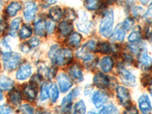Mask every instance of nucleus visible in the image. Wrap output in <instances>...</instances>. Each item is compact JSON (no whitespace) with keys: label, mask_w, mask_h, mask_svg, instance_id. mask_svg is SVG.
Segmentation results:
<instances>
[{"label":"nucleus","mask_w":152,"mask_h":114,"mask_svg":"<svg viewBox=\"0 0 152 114\" xmlns=\"http://www.w3.org/2000/svg\"><path fill=\"white\" fill-rule=\"evenodd\" d=\"M114 24V12L113 9H107L104 12L102 18L99 23V32L104 37L111 36Z\"/></svg>","instance_id":"f257e3e1"},{"label":"nucleus","mask_w":152,"mask_h":114,"mask_svg":"<svg viewBox=\"0 0 152 114\" xmlns=\"http://www.w3.org/2000/svg\"><path fill=\"white\" fill-rule=\"evenodd\" d=\"M21 60V55L18 53L5 52L2 54V62L4 69L8 72H12L19 66Z\"/></svg>","instance_id":"f03ea898"},{"label":"nucleus","mask_w":152,"mask_h":114,"mask_svg":"<svg viewBox=\"0 0 152 114\" xmlns=\"http://www.w3.org/2000/svg\"><path fill=\"white\" fill-rule=\"evenodd\" d=\"M76 25H77L78 31H81V33L88 34L91 30L93 22L86 12H80L79 15H78V20L76 23Z\"/></svg>","instance_id":"7ed1b4c3"},{"label":"nucleus","mask_w":152,"mask_h":114,"mask_svg":"<svg viewBox=\"0 0 152 114\" xmlns=\"http://www.w3.org/2000/svg\"><path fill=\"white\" fill-rule=\"evenodd\" d=\"M119 78L125 85L129 87H134L136 85V77L135 75L127 70L123 66H119L118 68Z\"/></svg>","instance_id":"20e7f679"},{"label":"nucleus","mask_w":152,"mask_h":114,"mask_svg":"<svg viewBox=\"0 0 152 114\" xmlns=\"http://www.w3.org/2000/svg\"><path fill=\"white\" fill-rule=\"evenodd\" d=\"M38 11V6L37 3L33 1H28L24 3L23 16L27 22L34 21L36 18Z\"/></svg>","instance_id":"39448f33"},{"label":"nucleus","mask_w":152,"mask_h":114,"mask_svg":"<svg viewBox=\"0 0 152 114\" xmlns=\"http://www.w3.org/2000/svg\"><path fill=\"white\" fill-rule=\"evenodd\" d=\"M116 97L119 100V104L123 107H128L131 103L130 93L126 88L123 86H117L116 89Z\"/></svg>","instance_id":"423d86ee"},{"label":"nucleus","mask_w":152,"mask_h":114,"mask_svg":"<svg viewBox=\"0 0 152 114\" xmlns=\"http://www.w3.org/2000/svg\"><path fill=\"white\" fill-rule=\"evenodd\" d=\"M72 59V53L69 49H59V52L56 56V64L59 66H65L70 62Z\"/></svg>","instance_id":"0eeeda50"},{"label":"nucleus","mask_w":152,"mask_h":114,"mask_svg":"<svg viewBox=\"0 0 152 114\" xmlns=\"http://www.w3.org/2000/svg\"><path fill=\"white\" fill-rule=\"evenodd\" d=\"M79 94V90L78 88H75L72 91L69 92L64 98L62 99L61 103V109L63 112H69L72 109V104L73 99L76 98Z\"/></svg>","instance_id":"6e6552de"},{"label":"nucleus","mask_w":152,"mask_h":114,"mask_svg":"<svg viewBox=\"0 0 152 114\" xmlns=\"http://www.w3.org/2000/svg\"><path fill=\"white\" fill-rule=\"evenodd\" d=\"M56 81L59 85V89L62 93L69 91V90H70V88L72 87L73 83L71 78L65 73H60L58 75Z\"/></svg>","instance_id":"1a4fd4ad"},{"label":"nucleus","mask_w":152,"mask_h":114,"mask_svg":"<svg viewBox=\"0 0 152 114\" xmlns=\"http://www.w3.org/2000/svg\"><path fill=\"white\" fill-rule=\"evenodd\" d=\"M138 105L139 110L142 113H149L152 111L151 102L148 94L141 95L138 100Z\"/></svg>","instance_id":"9d476101"},{"label":"nucleus","mask_w":152,"mask_h":114,"mask_svg":"<svg viewBox=\"0 0 152 114\" xmlns=\"http://www.w3.org/2000/svg\"><path fill=\"white\" fill-rule=\"evenodd\" d=\"M109 99V96L101 91H97L92 94L91 100L96 108H100L104 106Z\"/></svg>","instance_id":"9b49d317"},{"label":"nucleus","mask_w":152,"mask_h":114,"mask_svg":"<svg viewBox=\"0 0 152 114\" xmlns=\"http://www.w3.org/2000/svg\"><path fill=\"white\" fill-rule=\"evenodd\" d=\"M32 74V67L29 63L21 65L16 72V78L18 81H24L28 79Z\"/></svg>","instance_id":"f8f14e48"},{"label":"nucleus","mask_w":152,"mask_h":114,"mask_svg":"<svg viewBox=\"0 0 152 114\" xmlns=\"http://www.w3.org/2000/svg\"><path fill=\"white\" fill-rule=\"evenodd\" d=\"M93 84L100 89H105L110 84V79L109 77L103 73H97L93 78Z\"/></svg>","instance_id":"ddd939ff"},{"label":"nucleus","mask_w":152,"mask_h":114,"mask_svg":"<svg viewBox=\"0 0 152 114\" xmlns=\"http://www.w3.org/2000/svg\"><path fill=\"white\" fill-rule=\"evenodd\" d=\"M138 65L142 69H148L152 65V59L146 50H142L139 53L138 56Z\"/></svg>","instance_id":"4468645a"},{"label":"nucleus","mask_w":152,"mask_h":114,"mask_svg":"<svg viewBox=\"0 0 152 114\" xmlns=\"http://www.w3.org/2000/svg\"><path fill=\"white\" fill-rule=\"evenodd\" d=\"M22 9V5L21 2L18 1H13L10 2L5 8V14L7 15L8 17L13 18L16 16V15Z\"/></svg>","instance_id":"2eb2a0df"},{"label":"nucleus","mask_w":152,"mask_h":114,"mask_svg":"<svg viewBox=\"0 0 152 114\" xmlns=\"http://www.w3.org/2000/svg\"><path fill=\"white\" fill-rule=\"evenodd\" d=\"M69 75H70V77H71V78L73 81H76L78 83L83 81V74H82L81 67L78 65L76 64L71 66L69 70Z\"/></svg>","instance_id":"dca6fc26"},{"label":"nucleus","mask_w":152,"mask_h":114,"mask_svg":"<svg viewBox=\"0 0 152 114\" xmlns=\"http://www.w3.org/2000/svg\"><path fill=\"white\" fill-rule=\"evenodd\" d=\"M58 30H59V34L62 37L68 36L69 34H70V33L73 30L72 23L70 21H62L58 25Z\"/></svg>","instance_id":"f3484780"},{"label":"nucleus","mask_w":152,"mask_h":114,"mask_svg":"<svg viewBox=\"0 0 152 114\" xmlns=\"http://www.w3.org/2000/svg\"><path fill=\"white\" fill-rule=\"evenodd\" d=\"M113 60L110 56L103 57L100 62V69L105 73L110 72L113 68Z\"/></svg>","instance_id":"a211bd4d"},{"label":"nucleus","mask_w":152,"mask_h":114,"mask_svg":"<svg viewBox=\"0 0 152 114\" xmlns=\"http://www.w3.org/2000/svg\"><path fill=\"white\" fill-rule=\"evenodd\" d=\"M142 37V29L139 25H136L132 29L131 33L128 37V40L130 43H138Z\"/></svg>","instance_id":"6ab92c4d"},{"label":"nucleus","mask_w":152,"mask_h":114,"mask_svg":"<svg viewBox=\"0 0 152 114\" xmlns=\"http://www.w3.org/2000/svg\"><path fill=\"white\" fill-rule=\"evenodd\" d=\"M102 0H85L84 6L88 11H97L102 5Z\"/></svg>","instance_id":"aec40b11"},{"label":"nucleus","mask_w":152,"mask_h":114,"mask_svg":"<svg viewBox=\"0 0 152 114\" xmlns=\"http://www.w3.org/2000/svg\"><path fill=\"white\" fill-rule=\"evenodd\" d=\"M49 16L53 21H59L63 16V12L59 6H53L49 10Z\"/></svg>","instance_id":"412c9836"},{"label":"nucleus","mask_w":152,"mask_h":114,"mask_svg":"<svg viewBox=\"0 0 152 114\" xmlns=\"http://www.w3.org/2000/svg\"><path fill=\"white\" fill-rule=\"evenodd\" d=\"M21 18H14L11 21L9 29V34L11 37H16V34H17L19 28H20V25H21Z\"/></svg>","instance_id":"4be33fe9"},{"label":"nucleus","mask_w":152,"mask_h":114,"mask_svg":"<svg viewBox=\"0 0 152 114\" xmlns=\"http://www.w3.org/2000/svg\"><path fill=\"white\" fill-rule=\"evenodd\" d=\"M112 40L116 41L123 42L126 37V30L120 25L116 27L112 34Z\"/></svg>","instance_id":"5701e85b"},{"label":"nucleus","mask_w":152,"mask_h":114,"mask_svg":"<svg viewBox=\"0 0 152 114\" xmlns=\"http://www.w3.org/2000/svg\"><path fill=\"white\" fill-rule=\"evenodd\" d=\"M14 86V81L7 76L0 77V89L1 90L7 91L12 89Z\"/></svg>","instance_id":"b1692460"},{"label":"nucleus","mask_w":152,"mask_h":114,"mask_svg":"<svg viewBox=\"0 0 152 114\" xmlns=\"http://www.w3.org/2000/svg\"><path fill=\"white\" fill-rule=\"evenodd\" d=\"M9 101L13 105H18V104H21V100H22V97H21L20 91L15 89V90H12L9 92Z\"/></svg>","instance_id":"393cba45"},{"label":"nucleus","mask_w":152,"mask_h":114,"mask_svg":"<svg viewBox=\"0 0 152 114\" xmlns=\"http://www.w3.org/2000/svg\"><path fill=\"white\" fill-rule=\"evenodd\" d=\"M34 31L35 34L40 37L44 35L46 31V22L43 19H38L34 23Z\"/></svg>","instance_id":"a878e982"},{"label":"nucleus","mask_w":152,"mask_h":114,"mask_svg":"<svg viewBox=\"0 0 152 114\" xmlns=\"http://www.w3.org/2000/svg\"><path fill=\"white\" fill-rule=\"evenodd\" d=\"M67 40V43L69 46H71L72 47H78L81 41V35L79 34L78 33L75 32V33H72V34L69 35Z\"/></svg>","instance_id":"bb28decb"},{"label":"nucleus","mask_w":152,"mask_h":114,"mask_svg":"<svg viewBox=\"0 0 152 114\" xmlns=\"http://www.w3.org/2000/svg\"><path fill=\"white\" fill-rule=\"evenodd\" d=\"M32 33H33V31H32L31 27L24 24V25L21 27V29L19 30L18 36L21 40H26V39L29 38L32 35Z\"/></svg>","instance_id":"cd10ccee"},{"label":"nucleus","mask_w":152,"mask_h":114,"mask_svg":"<svg viewBox=\"0 0 152 114\" xmlns=\"http://www.w3.org/2000/svg\"><path fill=\"white\" fill-rule=\"evenodd\" d=\"M24 94L30 101H34L37 97V91L32 85H27L24 89Z\"/></svg>","instance_id":"c85d7f7f"},{"label":"nucleus","mask_w":152,"mask_h":114,"mask_svg":"<svg viewBox=\"0 0 152 114\" xmlns=\"http://www.w3.org/2000/svg\"><path fill=\"white\" fill-rule=\"evenodd\" d=\"M131 13L134 18L138 19L144 15L145 10L142 5H134L131 9Z\"/></svg>","instance_id":"c756f323"},{"label":"nucleus","mask_w":152,"mask_h":114,"mask_svg":"<svg viewBox=\"0 0 152 114\" xmlns=\"http://www.w3.org/2000/svg\"><path fill=\"white\" fill-rule=\"evenodd\" d=\"M59 96V91L58 87L55 84H52L50 87V97L53 103L56 102Z\"/></svg>","instance_id":"7c9ffc66"},{"label":"nucleus","mask_w":152,"mask_h":114,"mask_svg":"<svg viewBox=\"0 0 152 114\" xmlns=\"http://www.w3.org/2000/svg\"><path fill=\"white\" fill-rule=\"evenodd\" d=\"M98 51L101 53H111V52L114 51L113 47L109 44L108 43H106V42H103V43H100L98 46Z\"/></svg>","instance_id":"2f4dec72"},{"label":"nucleus","mask_w":152,"mask_h":114,"mask_svg":"<svg viewBox=\"0 0 152 114\" xmlns=\"http://www.w3.org/2000/svg\"><path fill=\"white\" fill-rule=\"evenodd\" d=\"M75 113H86V105L83 100H81L75 104L73 107Z\"/></svg>","instance_id":"473e14b6"},{"label":"nucleus","mask_w":152,"mask_h":114,"mask_svg":"<svg viewBox=\"0 0 152 114\" xmlns=\"http://www.w3.org/2000/svg\"><path fill=\"white\" fill-rule=\"evenodd\" d=\"M50 85H48L47 84H43L42 86L40 94V99L41 101L47 100L50 97Z\"/></svg>","instance_id":"72a5a7b5"},{"label":"nucleus","mask_w":152,"mask_h":114,"mask_svg":"<svg viewBox=\"0 0 152 114\" xmlns=\"http://www.w3.org/2000/svg\"><path fill=\"white\" fill-rule=\"evenodd\" d=\"M99 112L100 113H115L118 112V109L113 104H109L104 106Z\"/></svg>","instance_id":"f704fd0d"},{"label":"nucleus","mask_w":152,"mask_h":114,"mask_svg":"<svg viewBox=\"0 0 152 114\" xmlns=\"http://www.w3.org/2000/svg\"><path fill=\"white\" fill-rule=\"evenodd\" d=\"M143 18L148 24H152V1L148 4L147 10L144 13Z\"/></svg>","instance_id":"c9c22d12"},{"label":"nucleus","mask_w":152,"mask_h":114,"mask_svg":"<svg viewBox=\"0 0 152 114\" xmlns=\"http://www.w3.org/2000/svg\"><path fill=\"white\" fill-rule=\"evenodd\" d=\"M134 24H135V21H134V19L131 17H128V18H126L124 21H123V24H122V27L126 30V31H129V30L132 29Z\"/></svg>","instance_id":"e433bc0d"},{"label":"nucleus","mask_w":152,"mask_h":114,"mask_svg":"<svg viewBox=\"0 0 152 114\" xmlns=\"http://www.w3.org/2000/svg\"><path fill=\"white\" fill-rule=\"evenodd\" d=\"M59 47L58 45H53L51 47V48L50 49V51H49V58L53 62H55V59H56V56L57 53L59 52Z\"/></svg>","instance_id":"4c0bfd02"},{"label":"nucleus","mask_w":152,"mask_h":114,"mask_svg":"<svg viewBox=\"0 0 152 114\" xmlns=\"http://www.w3.org/2000/svg\"><path fill=\"white\" fill-rule=\"evenodd\" d=\"M96 47H97V43H96L95 40H90L85 43L82 48L85 50H86V51H88V52H90V51L91 52H93V51H95Z\"/></svg>","instance_id":"58836bf2"},{"label":"nucleus","mask_w":152,"mask_h":114,"mask_svg":"<svg viewBox=\"0 0 152 114\" xmlns=\"http://www.w3.org/2000/svg\"><path fill=\"white\" fill-rule=\"evenodd\" d=\"M65 16L68 21H73L76 18L75 12L72 9H68L65 11Z\"/></svg>","instance_id":"ea45409f"},{"label":"nucleus","mask_w":152,"mask_h":114,"mask_svg":"<svg viewBox=\"0 0 152 114\" xmlns=\"http://www.w3.org/2000/svg\"><path fill=\"white\" fill-rule=\"evenodd\" d=\"M19 111L24 113H33L34 110L33 107H31L29 104H23L21 107H19Z\"/></svg>","instance_id":"a19ab883"},{"label":"nucleus","mask_w":152,"mask_h":114,"mask_svg":"<svg viewBox=\"0 0 152 114\" xmlns=\"http://www.w3.org/2000/svg\"><path fill=\"white\" fill-rule=\"evenodd\" d=\"M54 28H55V23L53 22V21H47L46 22V31H47V33L49 34H53L54 31Z\"/></svg>","instance_id":"79ce46f5"},{"label":"nucleus","mask_w":152,"mask_h":114,"mask_svg":"<svg viewBox=\"0 0 152 114\" xmlns=\"http://www.w3.org/2000/svg\"><path fill=\"white\" fill-rule=\"evenodd\" d=\"M143 84H152V68L151 69L149 73L145 75L142 78Z\"/></svg>","instance_id":"37998d69"},{"label":"nucleus","mask_w":152,"mask_h":114,"mask_svg":"<svg viewBox=\"0 0 152 114\" xmlns=\"http://www.w3.org/2000/svg\"><path fill=\"white\" fill-rule=\"evenodd\" d=\"M12 113V109L9 106L6 104L0 105V113Z\"/></svg>","instance_id":"c03bdc74"},{"label":"nucleus","mask_w":152,"mask_h":114,"mask_svg":"<svg viewBox=\"0 0 152 114\" xmlns=\"http://www.w3.org/2000/svg\"><path fill=\"white\" fill-rule=\"evenodd\" d=\"M29 44L31 47H36L40 44V40L37 37H32L29 40Z\"/></svg>","instance_id":"a18cd8bd"},{"label":"nucleus","mask_w":152,"mask_h":114,"mask_svg":"<svg viewBox=\"0 0 152 114\" xmlns=\"http://www.w3.org/2000/svg\"><path fill=\"white\" fill-rule=\"evenodd\" d=\"M145 36L148 40H152V25H149L145 29Z\"/></svg>","instance_id":"49530a36"},{"label":"nucleus","mask_w":152,"mask_h":114,"mask_svg":"<svg viewBox=\"0 0 152 114\" xmlns=\"http://www.w3.org/2000/svg\"><path fill=\"white\" fill-rule=\"evenodd\" d=\"M30 47H31V46H28L27 43H22V44H21V46H20V50H21V52L26 53L30 52V50H31Z\"/></svg>","instance_id":"de8ad7c7"},{"label":"nucleus","mask_w":152,"mask_h":114,"mask_svg":"<svg viewBox=\"0 0 152 114\" xmlns=\"http://www.w3.org/2000/svg\"><path fill=\"white\" fill-rule=\"evenodd\" d=\"M5 22H4V21L2 20V19L0 18V34H2V32L3 31V30L5 29Z\"/></svg>","instance_id":"09e8293b"},{"label":"nucleus","mask_w":152,"mask_h":114,"mask_svg":"<svg viewBox=\"0 0 152 114\" xmlns=\"http://www.w3.org/2000/svg\"><path fill=\"white\" fill-rule=\"evenodd\" d=\"M92 91V88H91L90 85H88V86H86L85 87V94L86 95H88L89 94L91 93Z\"/></svg>","instance_id":"8fccbe9b"},{"label":"nucleus","mask_w":152,"mask_h":114,"mask_svg":"<svg viewBox=\"0 0 152 114\" xmlns=\"http://www.w3.org/2000/svg\"><path fill=\"white\" fill-rule=\"evenodd\" d=\"M58 0H45V2L47 5H53L57 2Z\"/></svg>","instance_id":"3c124183"},{"label":"nucleus","mask_w":152,"mask_h":114,"mask_svg":"<svg viewBox=\"0 0 152 114\" xmlns=\"http://www.w3.org/2000/svg\"><path fill=\"white\" fill-rule=\"evenodd\" d=\"M139 2L142 5H147L151 2V0H139Z\"/></svg>","instance_id":"603ef678"},{"label":"nucleus","mask_w":152,"mask_h":114,"mask_svg":"<svg viewBox=\"0 0 152 114\" xmlns=\"http://www.w3.org/2000/svg\"><path fill=\"white\" fill-rule=\"evenodd\" d=\"M135 1H136V0H126V5H129V6H132V5H134V3H135Z\"/></svg>","instance_id":"864d4df0"},{"label":"nucleus","mask_w":152,"mask_h":114,"mask_svg":"<svg viewBox=\"0 0 152 114\" xmlns=\"http://www.w3.org/2000/svg\"><path fill=\"white\" fill-rule=\"evenodd\" d=\"M2 99H3V94H2V91H1V89H0V101L2 100Z\"/></svg>","instance_id":"5fc2aeb1"},{"label":"nucleus","mask_w":152,"mask_h":114,"mask_svg":"<svg viewBox=\"0 0 152 114\" xmlns=\"http://www.w3.org/2000/svg\"><path fill=\"white\" fill-rule=\"evenodd\" d=\"M107 1H108V2H110V3H113V2H117L118 0H107Z\"/></svg>","instance_id":"6e6d98bb"},{"label":"nucleus","mask_w":152,"mask_h":114,"mask_svg":"<svg viewBox=\"0 0 152 114\" xmlns=\"http://www.w3.org/2000/svg\"><path fill=\"white\" fill-rule=\"evenodd\" d=\"M2 0H0V12L2 9Z\"/></svg>","instance_id":"4d7b16f0"},{"label":"nucleus","mask_w":152,"mask_h":114,"mask_svg":"<svg viewBox=\"0 0 152 114\" xmlns=\"http://www.w3.org/2000/svg\"><path fill=\"white\" fill-rule=\"evenodd\" d=\"M149 91H150L151 96V97H152V85H151V88H150V90H149Z\"/></svg>","instance_id":"13d9d810"}]
</instances>
